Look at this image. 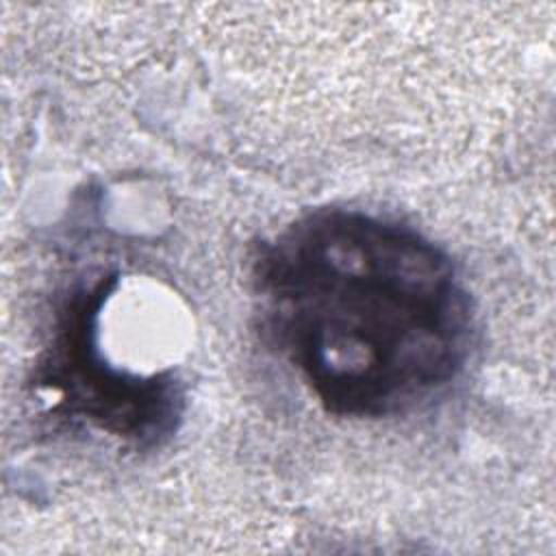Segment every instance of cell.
I'll use <instances>...</instances> for the list:
<instances>
[{
	"mask_svg": "<svg viewBox=\"0 0 556 556\" xmlns=\"http://www.w3.org/2000/svg\"><path fill=\"white\" fill-rule=\"evenodd\" d=\"M106 295L104 280L70 300L39 371V384L56 391L61 408L126 441L159 443L180 417L182 397L169 374L137 376L104 363L96 334Z\"/></svg>",
	"mask_w": 556,
	"mask_h": 556,
	"instance_id": "obj_2",
	"label": "cell"
},
{
	"mask_svg": "<svg viewBox=\"0 0 556 556\" xmlns=\"http://www.w3.org/2000/svg\"><path fill=\"white\" fill-rule=\"evenodd\" d=\"M252 285L267 339L337 417L415 410L467 363L473 311L452 258L393 219L313 211L261 245Z\"/></svg>",
	"mask_w": 556,
	"mask_h": 556,
	"instance_id": "obj_1",
	"label": "cell"
}]
</instances>
